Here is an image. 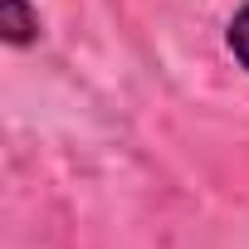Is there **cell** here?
<instances>
[{
	"label": "cell",
	"mask_w": 249,
	"mask_h": 249,
	"mask_svg": "<svg viewBox=\"0 0 249 249\" xmlns=\"http://www.w3.org/2000/svg\"><path fill=\"white\" fill-rule=\"evenodd\" d=\"M0 35L15 49L35 44L39 39V10H30V0H0Z\"/></svg>",
	"instance_id": "1"
},
{
	"label": "cell",
	"mask_w": 249,
	"mask_h": 249,
	"mask_svg": "<svg viewBox=\"0 0 249 249\" xmlns=\"http://www.w3.org/2000/svg\"><path fill=\"white\" fill-rule=\"evenodd\" d=\"M225 39H230V54L239 59V69L249 73V5H239V10H234V20H230Z\"/></svg>",
	"instance_id": "2"
}]
</instances>
